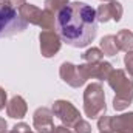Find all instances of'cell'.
Returning a JSON list of instances; mask_svg holds the SVG:
<instances>
[{
	"instance_id": "cell-4",
	"label": "cell",
	"mask_w": 133,
	"mask_h": 133,
	"mask_svg": "<svg viewBox=\"0 0 133 133\" xmlns=\"http://www.w3.org/2000/svg\"><path fill=\"white\" fill-rule=\"evenodd\" d=\"M26 25L28 23L20 17V14H17L16 8H12L8 0H0V37L22 33Z\"/></svg>"
},
{
	"instance_id": "cell-5",
	"label": "cell",
	"mask_w": 133,
	"mask_h": 133,
	"mask_svg": "<svg viewBox=\"0 0 133 133\" xmlns=\"http://www.w3.org/2000/svg\"><path fill=\"white\" fill-rule=\"evenodd\" d=\"M19 14L26 23L37 25L43 31L45 30H54V14L46 11V9H39L36 5L25 3L19 8Z\"/></svg>"
},
{
	"instance_id": "cell-6",
	"label": "cell",
	"mask_w": 133,
	"mask_h": 133,
	"mask_svg": "<svg viewBox=\"0 0 133 133\" xmlns=\"http://www.w3.org/2000/svg\"><path fill=\"white\" fill-rule=\"evenodd\" d=\"M59 74H61V79L71 85L73 88H79L82 87L88 79H90V74H88V68L87 64H82V65H74L71 62H64L61 68H59Z\"/></svg>"
},
{
	"instance_id": "cell-3",
	"label": "cell",
	"mask_w": 133,
	"mask_h": 133,
	"mask_svg": "<svg viewBox=\"0 0 133 133\" xmlns=\"http://www.w3.org/2000/svg\"><path fill=\"white\" fill-rule=\"evenodd\" d=\"M107 110L104 87L99 82H93L87 85L84 91V111L90 119H96L102 116Z\"/></svg>"
},
{
	"instance_id": "cell-28",
	"label": "cell",
	"mask_w": 133,
	"mask_h": 133,
	"mask_svg": "<svg viewBox=\"0 0 133 133\" xmlns=\"http://www.w3.org/2000/svg\"><path fill=\"white\" fill-rule=\"evenodd\" d=\"M101 133H104V132H101Z\"/></svg>"
},
{
	"instance_id": "cell-14",
	"label": "cell",
	"mask_w": 133,
	"mask_h": 133,
	"mask_svg": "<svg viewBox=\"0 0 133 133\" xmlns=\"http://www.w3.org/2000/svg\"><path fill=\"white\" fill-rule=\"evenodd\" d=\"M115 39H116V45H118V48H119V51L122 50V51H132L133 48V33L132 31H129V30H121L119 33L115 36Z\"/></svg>"
},
{
	"instance_id": "cell-10",
	"label": "cell",
	"mask_w": 133,
	"mask_h": 133,
	"mask_svg": "<svg viewBox=\"0 0 133 133\" xmlns=\"http://www.w3.org/2000/svg\"><path fill=\"white\" fill-rule=\"evenodd\" d=\"M53 111L46 107H39L33 115V125L39 133H51L54 129Z\"/></svg>"
},
{
	"instance_id": "cell-2",
	"label": "cell",
	"mask_w": 133,
	"mask_h": 133,
	"mask_svg": "<svg viewBox=\"0 0 133 133\" xmlns=\"http://www.w3.org/2000/svg\"><path fill=\"white\" fill-rule=\"evenodd\" d=\"M107 82L116 93V96L113 98V108L116 111L129 108V105L133 102V81L127 77L125 71L113 68Z\"/></svg>"
},
{
	"instance_id": "cell-27",
	"label": "cell",
	"mask_w": 133,
	"mask_h": 133,
	"mask_svg": "<svg viewBox=\"0 0 133 133\" xmlns=\"http://www.w3.org/2000/svg\"><path fill=\"white\" fill-rule=\"evenodd\" d=\"M5 133H11V132H8V130H6V132H5Z\"/></svg>"
},
{
	"instance_id": "cell-8",
	"label": "cell",
	"mask_w": 133,
	"mask_h": 133,
	"mask_svg": "<svg viewBox=\"0 0 133 133\" xmlns=\"http://www.w3.org/2000/svg\"><path fill=\"white\" fill-rule=\"evenodd\" d=\"M40 40V53L43 57H53L59 53L62 46V39L54 30H45L39 34Z\"/></svg>"
},
{
	"instance_id": "cell-15",
	"label": "cell",
	"mask_w": 133,
	"mask_h": 133,
	"mask_svg": "<svg viewBox=\"0 0 133 133\" xmlns=\"http://www.w3.org/2000/svg\"><path fill=\"white\" fill-rule=\"evenodd\" d=\"M99 43H101V51H102L105 56H116L118 51H119V48H118V45H116V39H115V36H111V34L104 36V37L101 39Z\"/></svg>"
},
{
	"instance_id": "cell-12",
	"label": "cell",
	"mask_w": 133,
	"mask_h": 133,
	"mask_svg": "<svg viewBox=\"0 0 133 133\" xmlns=\"http://www.w3.org/2000/svg\"><path fill=\"white\" fill-rule=\"evenodd\" d=\"M26 111H28V105H26V102H25V99L22 96H14L12 99L6 104V113L12 119H22V118H25Z\"/></svg>"
},
{
	"instance_id": "cell-13",
	"label": "cell",
	"mask_w": 133,
	"mask_h": 133,
	"mask_svg": "<svg viewBox=\"0 0 133 133\" xmlns=\"http://www.w3.org/2000/svg\"><path fill=\"white\" fill-rule=\"evenodd\" d=\"M88 68V74L90 77H95V79H99V81H107L110 73L113 71V65L110 62H96V64H87Z\"/></svg>"
},
{
	"instance_id": "cell-11",
	"label": "cell",
	"mask_w": 133,
	"mask_h": 133,
	"mask_svg": "<svg viewBox=\"0 0 133 133\" xmlns=\"http://www.w3.org/2000/svg\"><path fill=\"white\" fill-rule=\"evenodd\" d=\"M111 133H133V111L110 116Z\"/></svg>"
},
{
	"instance_id": "cell-25",
	"label": "cell",
	"mask_w": 133,
	"mask_h": 133,
	"mask_svg": "<svg viewBox=\"0 0 133 133\" xmlns=\"http://www.w3.org/2000/svg\"><path fill=\"white\" fill-rule=\"evenodd\" d=\"M6 129H8V122H6L3 118H0V133H5Z\"/></svg>"
},
{
	"instance_id": "cell-18",
	"label": "cell",
	"mask_w": 133,
	"mask_h": 133,
	"mask_svg": "<svg viewBox=\"0 0 133 133\" xmlns=\"http://www.w3.org/2000/svg\"><path fill=\"white\" fill-rule=\"evenodd\" d=\"M98 129H99V132L111 133V129H110V116H105V115L99 116V119H98Z\"/></svg>"
},
{
	"instance_id": "cell-17",
	"label": "cell",
	"mask_w": 133,
	"mask_h": 133,
	"mask_svg": "<svg viewBox=\"0 0 133 133\" xmlns=\"http://www.w3.org/2000/svg\"><path fill=\"white\" fill-rule=\"evenodd\" d=\"M68 3H70V0H45V9L53 14H57Z\"/></svg>"
},
{
	"instance_id": "cell-21",
	"label": "cell",
	"mask_w": 133,
	"mask_h": 133,
	"mask_svg": "<svg viewBox=\"0 0 133 133\" xmlns=\"http://www.w3.org/2000/svg\"><path fill=\"white\" fill-rule=\"evenodd\" d=\"M11 133H34V132L30 129L28 124H25V122H19V124H16V125L12 127Z\"/></svg>"
},
{
	"instance_id": "cell-23",
	"label": "cell",
	"mask_w": 133,
	"mask_h": 133,
	"mask_svg": "<svg viewBox=\"0 0 133 133\" xmlns=\"http://www.w3.org/2000/svg\"><path fill=\"white\" fill-rule=\"evenodd\" d=\"M51 133H73L68 127H65V125H57V127H54L53 129V132Z\"/></svg>"
},
{
	"instance_id": "cell-22",
	"label": "cell",
	"mask_w": 133,
	"mask_h": 133,
	"mask_svg": "<svg viewBox=\"0 0 133 133\" xmlns=\"http://www.w3.org/2000/svg\"><path fill=\"white\" fill-rule=\"evenodd\" d=\"M6 104H8L6 102V91L0 87V110H3L6 107Z\"/></svg>"
},
{
	"instance_id": "cell-20",
	"label": "cell",
	"mask_w": 133,
	"mask_h": 133,
	"mask_svg": "<svg viewBox=\"0 0 133 133\" xmlns=\"http://www.w3.org/2000/svg\"><path fill=\"white\" fill-rule=\"evenodd\" d=\"M124 64H125V70L129 71V74L133 76V51H127L124 56Z\"/></svg>"
},
{
	"instance_id": "cell-19",
	"label": "cell",
	"mask_w": 133,
	"mask_h": 133,
	"mask_svg": "<svg viewBox=\"0 0 133 133\" xmlns=\"http://www.w3.org/2000/svg\"><path fill=\"white\" fill-rule=\"evenodd\" d=\"M73 129H74V133H91V125L87 121H84L82 118L76 122V125Z\"/></svg>"
},
{
	"instance_id": "cell-24",
	"label": "cell",
	"mask_w": 133,
	"mask_h": 133,
	"mask_svg": "<svg viewBox=\"0 0 133 133\" xmlns=\"http://www.w3.org/2000/svg\"><path fill=\"white\" fill-rule=\"evenodd\" d=\"M8 3H9L12 8H20L22 5L26 3V0H8Z\"/></svg>"
},
{
	"instance_id": "cell-26",
	"label": "cell",
	"mask_w": 133,
	"mask_h": 133,
	"mask_svg": "<svg viewBox=\"0 0 133 133\" xmlns=\"http://www.w3.org/2000/svg\"><path fill=\"white\" fill-rule=\"evenodd\" d=\"M101 2H110V0H101Z\"/></svg>"
},
{
	"instance_id": "cell-9",
	"label": "cell",
	"mask_w": 133,
	"mask_h": 133,
	"mask_svg": "<svg viewBox=\"0 0 133 133\" xmlns=\"http://www.w3.org/2000/svg\"><path fill=\"white\" fill-rule=\"evenodd\" d=\"M122 14H124L122 5L116 0H110L107 3L99 5V8L96 9V20L101 22V23H105L108 20L119 22L122 19Z\"/></svg>"
},
{
	"instance_id": "cell-1",
	"label": "cell",
	"mask_w": 133,
	"mask_h": 133,
	"mask_svg": "<svg viewBox=\"0 0 133 133\" xmlns=\"http://www.w3.org/2000/svg\"><path fill=\"white\" fill-rule=\"evenodd\" d=\"M59 36L70 46H88L98 33L96 9L82 2H71L57 12Z\"/></svg>"
},
{
	"instance_id": "cell-16",
	"label": "cell",
	"mask_w": 133,
	"mask_h": 133,
	"mask_svg": "<svg viewBox=\"0 0 133 133\" xmlns=\"http://www.w3.org/2000/svg\"><path fill=\"white\" fill-rule=\"evenodd\" d=\"M104 57V53L101 51V48H88L84 54H82V59L87 62V64H96V62H101Z\"/></svg>"
},
{
	"instance_id": "cell-7",
	"label": "cell",
	"mask_w": 133,
	"mask_h": 133,
	"mask_svg": "<svg viewBox=\"0 0 133 133\" xmlns=\"http://www.w3.org/2000/svg\"><path fill=\"white\" fill-rule=\"evenodd\" d=\"M53 115L57 116L62 122V125H65L68 129H73L76 125V122L81 119V113L79 110L70 102V101H64L59 99L53 104V108H51Z\"/></svg>"
}]
</instances>
